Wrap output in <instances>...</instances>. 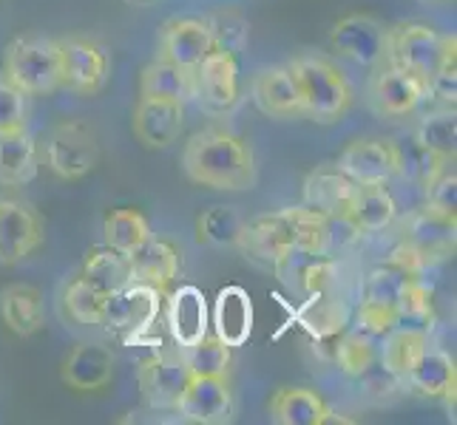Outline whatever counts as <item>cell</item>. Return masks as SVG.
<instances>
[{
  "instance_id": "6da1fadb",
  "label": "cell",
  "mask_w": 457,
  "mask_h": 425,
  "mask_svg": "<svg viewBox=\"0 0 457 425\" xmlns=\"http://www.w3.org/2000/svg\"><path fill=\"white\" fill-rule=\"evenodd\" d=\"M187 179L211 191H250L259 179L250 142L225 128L196 131L182 151Z\"/></svg>"
},
{
  "instance_id": "7a4b0ae2",
  "label": "cell",
  "mask_w": 457,
  "mask_h": 425,
  "mask_svg": "<svg viewBox=\"0 0 457 425\" xmlns=\"http://www.w3.org/2000/svg\"><path fill=\"white\" fill-rule=\"evenodd\" d=\"M298 94H302L304 117L319 125L338 122L353 105V86L333 60L321 54H298L287 62Z\"/></svg>"
},
{
  "instance_id": "3957f363",
  "label": "cell",
  "mask_w": 457,
  "mask_h": 425,
  "mask_svg": "<svg viewBox=\"0 0 457 425\" xmlns=\"http://www.w3.org/2000/svg\"><path fill=\"white\" fill-rule=\"evenodd\" d=\"M6 80L26 97H43L60 88V45L52 37H18L4 52Z\"/></svg>"
},
{
  "instance_id": "277c9868",
  "label": "cell",
  "mask_w": 457,
  "mask_h": 425,
  "mask_svg": "<svg viewBox=\"0 0 457 425\" xmlns=\"http://www.w3.org/2000/svg\"><path fill=\"white\" fill-rule=\"evenodd\" d=\"M43 162L54 176L66 182L83 179L100 162L97 136L80 119H62L43 142Z\"/></svg>"
},
{
  "instance_id": "5b68a950",
  "label": "cell",
  "mask_w": 457,
  "mask_h": 425,
  "mask_svg": "<svg viewBox=\"0 0 457 425\" xmlns=\"http://www.w3.org/2000/svg\"><path fill=\"white\" fill-rule=\"evenodd\" d=\"M449 37L452 35H437L427 23H398L386 29V62L429 86L444 62Z\"/></svg>"
},
{
  "instance_id": "8992f818",
  "label": "cell",
  "mask_w": 457,
  "mask_h": 425,
  "mask_svg": "<svg viewBox=\"0 0 457 425\" xmlns=\"http://www.w3.org/2000/svg\"><path fill=\"white\" fill-rule=\"evenodd\" d=\"M60 45V88L83 94V97H94L100 94L108 83V62L105 49L91 37H62L57 40Z\"/></svg>"
},
{
  "instance_id": "52a82bcc",
  "label": "cell",
  "mask_w": 457,
  "mask_h": 425,
  "mask_svg": "<svg viewBox=\"0 0 457 425\" xmlns=\"http://www.w3.org/2000/svg\"><path fill=\"white\" fill-rule=\"evenodd\" d=\"M336 168L358 187L389 184L401 176V148L389 139H355L341 151Z\"/></svg>"
},
{
  "instance_id": "ba28073f",
  "label": "cell",
  "mask_w": 457,
  "mask_h": 425,
  "mask_svg": "<svg viewBox=\"0 0 457 425\" xmlns=\"http://www.w3.org/2000/svg\"><path fill=\"white\" fill-rule=\"evenodd\" d=\"M329 45L355 66H381L386 60V26L372 14H346L329 31Z\"/></svg>"
},
{
  "instance_id": "9c48e42d",
  "label": "cell",
  "mask_w": 457,
  "mask_h": 425,
  "mask_svg": "<svg viewBox=\"0 0 457 425\" xmlns=\"http://www.w3.org/2000/svg\"><path fill=\"white\" fill-rule=\"evenodd\" d=\"M43 241V222L31 204L0 196V264L14 266Z\"/></svg>"
},
{
  "instance_id": "30bf717a",
  "label": "cell",
  "mask_w": 457,
  "mask_h": 425,
  "mask_svg": "<svg viewBox=\"0 0 457 425\" xmlns=\"http://www.w3.org/2000/svg\"><path fill=\"white\" fill-rule=\"evenodd\" d=\"M213 52V31L208 20L199 18H173L162 23L156 40V57L173 66L196 71L199 62Z\"/></svg>"
},
{
  "instance_id": "8fae6325",
  "label": "cell",
  "mask_w": 457,
  "mask_h": 425,
  "mask_svg": "<svg viewBox=\"0 0 457 425\" xmlns=\"http://www.w3.org/2000/svg\"><path fill=\"white\" fill-rule=\"evenodd\" d=\"M370 100L378 114L401 119V117L415 114L418 108L429 100V86L418 80L415 74H409L389 62L386 69H381L372 77Z\"/></svg>"
},
{
  "instance_id": "7c38bea8",
  "label": "cell",
  "mask_w": 457,
  "mask_h": 425,
  "mask_svg": "<svg viewBox=\"0 0 457 425\" xmlns=\"http://www.w3.org/2000/svg\"><path fill=\"white\" fill-rule=\"evenodd\" d=\"M233 391L225 377H208V374H194L187 383L185 395L177 405V412L187 422L199 425H222L233 420Z\"/></svg>"
},
{
  "instance_id": "4fadbf2b",
  "label": "cell",
  "mask_w": 457,
  "mask_h": 425,
  "mask_svg": "<svg viewBox=\"0 0 457 425\" xmlns=\"http://www.w3.org/2000/svg\"><path fill=\"white\" fill-rule=\"evenodd\" d=\"M131 128L145 148H170L185 128V102L139 97Z\"/></svg>"
},
{
  "instance_id": "5bb4252c",
  "label": "cell",
  "mask_w": 457,
  "mask_h": 425,
  "mask_svg": "<svg viewBox=\"0 0 457 425\" xmlns=\"http://www.w3.org/2000/svg\"><path fill=\"white\" fill-rule=\"evenodd\" d=\"M191 369L185 366L182 357H168V355H156L145 360L139 366V391L151 408H177L187 383H191Z\"/></svg>"
},
{
  "instance_id": "9a60e30c",
  "label": "cell",
  "mask_w": 457,
  "mask_h": 425,
  "mask_svg": "<svg viewBox=\"0 0 457 425\" xmlns=\"http://www.w3.org/2000/svg\"><path fill=\"white\" fill-rule=\"evenodd\" d=\"M196 97L213 108V111H230V108L239 102V66H236V57L213 49L208 57H204L196 71Z\"/></svg>"
},
{
  "instance_id": "2e32d148",
  "label": "cell",
  "mask_w": 457,
  "mask_h": 425,
  "mask_svg": "<svg viewBox=\"0 0 457 425\" xmlns=\"http://www.w3.org/2000/svg\"><path fill=\"white\" fill-rule=\"evenodd\" d=\"M276 275L287 283V287L304 292L307 298L333 292L338 278V264L329 256L304 253V249H287L276 264Z\"/></svg>"
},
{
  "instance_id": "e0dca14e",
  "label": "cell",
  "mask_w": 457,
  "mask_h": 425,
  "mask_svg": "<svg viewBox=\"0 0 457 425\" xmlns=\"http://www.w3.org/2000/svg\"><path fill=\"white\" fill-rule=\"evenodd\" d=\"M358 184L346 179L336 165L315 168L304 182V204L327 218H350Z\"/></svg>"
},
{
  "instance_id": "ac0fdd59",
  "label": "cell",
  "mask_w": 457,
  "mask_h": 425,
  "mask_svg": "<svg viewBox=\"0 0 457 425\" xmlns=\"http://www.w3.org/2000/svg\"><path fill=\"white\" fill-rule=\"evenodd\" d=\"M211 326V312H208V298L199 287H185L173 290L168 295V332L177 340L179 349H187L196 340L208 335Z\"/></svg>"
},
{
  "instance_id": "d6986e66",
  "label": "cell",
  "mask_w": 457,
  "mask_h": 425,
  "mask_svg": "<svg viewBox=\"0 0 457 425\" xmlns=\"http://www.w3.org/2000/svg\"><path fill=\"white\" fill-rule=\"evenodd\" d=\"M253 102L264 117H273V119L304 117L302 94H298L290 66H270L259 71L253 80Z\"/></svg>"
},
{
  "instance_id": "ffe728a7",
  "label": "cell",
  "mask_w": 457,
  "mask_h": 425,
  "mask_svg": "<svg viewBox=\"0 0 457 425\" xmlns=\"http://www.w3.org/2000/svg\"><path fill=\"white\" fill-rule=\"evenodd\" d=\"M117 357L103 343H80L62 364V383L74 391H100L114 380Z\"/></svg>"
},
{
  "instance_id": "44dd1931",
  "label": "cell",
  "mask_w": 457,
  "mask_h": 425,
  "mask_svg": "<svg viewBox=\"0 0 457 425\" xmlns=\"http://www.w3.org/2000/svg\"><path fill=\"white\" fill-rule=\"evenodd\" d=\"M233 247H239L245 256L256 258V261L276 264L287 249H293V235L287 227V218L278 210L273 216H259L253 222H245Z\"/></svg>"
},
{
  "instance_id": "7402d4cb",
  "label": "cell",
  "mask_w": 457,
  "mask_h": 425,
  "mask_svg": "<svg viewBox=\"0 0 457 425\" xmlns=\"http://www.w3.org/2000/svg\"><path fill=\"white\" fill-rule=\"evenodd\" d=\"M129 264H131V281L148 283V287L165 292L179 275V249L170 241L154 239L151 235L148 241L131 249Z\"/></svg>"
},
{
  "instance_id": "603a6c76",
  "label": "cell",
  "mask_w": 457,
  "mask_h": 425,
  "mask_svg": "<svg viewBox=\"0 0 457 425\" xmlns=\"http://www.w3.org/2000/svg\"><path fill=\"white\" fill-rule=\"evenodd\" d=\"M40 148L26 128L0 134V184L23 187L37 179Z\"/></svg>"
},
{
  "instance_id": "cb8c5ba5",
  "label": "cell",
  "mask_w": 457,
  "mask_h": 425,
  "mask_svg": "<svg viewBox=\"0 0 457 425\" xmlns=\"http://www.w3.org/2000/svg\"><path fill=\"white\" fill-rule=\"evenodd\" d=\"M454 383H457V369L454 360L444 349H432L427 346V352L420 355V360L403 377V386H409L420 397H432L440 400L446 397L454 403Z\"/></svg>"
},
{
  "instance_id": "d4e9b609",
  "label": "cell",
  "mask_w": 457,
  "mask_h": 425,
  "mask_svg": "<svg viewBox=\"0 0 457 425\" xmlns=\"http://www.w3.org/2000/svg\"><path fill=\"white\" fill-rule=\"evenodd\" d=\"M427 346H429V329L398 323L378 340V360H381L384 369H389L392 374L403 380L420 360V355L427 352Z\"/></svg>"
},
{
  "instance_id": "484cf974",
  "label": "cell",
  "mask_w": 457,
  "mask_h": 425,
  "mask_svg": "<svg viewBox=\"0 0 457 425\" xmlns=\"http://www.w3.org/2000/svg\"><path fill=\"white\" fill-rule=\"evenodd\" d=\"M213 329L216 338L230 349L250 338V332H253V304H250V295L242 287H225L216 295Z\"/></svg>"
},
{
  "instance_id": "4316f807",
  "label": "cell",
  "mask_w": 457,
  "mask_h": 425,
  "mask_svg": "<svg viewBox=\"0 0 457 425\" xmlns=\"http://www.w3.org/2000/svg\"><path fill=\"white\" fill-rule=\"evenodd\" d=\"M0 318L14 335H35L46 318L43 292L31 283H12V287L0 290Z\"/></svg>"
},
{
  "instance_id": "83f0119b",
  "label": "cell",
  "mask_w": 457,
  "mask_h": 425,
  "mask_svg": "<svg viewBox=\"0 0 457 425\" xmlns=\"http://www.w3.org/2000/svg\"><path fill=\"white\" fill-rule=\"evenodd\" d=\"M139 97L185 102L196 97V77L194 71L179 69V66H173V62L156 57L143 69V77H139Z\"/></svg>"
},
{
  "instance_id": "f1b7e54d",
  "label": "cell",
  "mask_w": 457,
  "mask_h": 425,
  "mask_svg": "<svg viewBox=\"0 0 457 425\" xmlns=\"http://www.w3.org/2000/svg\"><path fill=\"white\" fill-rule=\"evenodd\" d=\"M329 405L319 391L295 386V388H278L270 400V417L278 425H324Z\"/></svg>"
},
{
  "instance_id": "f546056e",
  "label": "cell",
  "mask_w": 457,
  "mask_h": 425,
  "mask_svg": "<svg viewBox=\"0 0 457 425\" xmlns=\"http://www.w3.org/2000/svg\"><path fill=\"white\" fill-rule=\"evenodd\" d=\"M398 218V201L389 193L386 184H367L358 187L355 204L350 210V222L364 233H384Z\"/></svg>"
},
{
  "instance_id": "4dcf8cb0",
  "label": "cell",
  "mask_w": 457,
  "mask_h": 425,
  "mask_svg": "<svg viewBox=\"0 0 457 425\" xmlns=\"http://www.w3.org/2000/svg\"><path fill=\"white\" fill-rule=\"evenodd\" d=\"M83 278L91 283V287H97L103 295L129 287L131 283L129 256L120 253V249H114V247H108V244L94 247L83 258Z\"/></svg>"
},
{
  "instance_id": "1f68e13d",
  "label": "cell",
  "mask_w": 457,
  "mask_h": 425,
  "mask_svg": "<svg viewBox=\"0 0 457 425\" xmlns=\"http://www.w3.org/2000/svg\"><path fill=\"white\" fill-rule=\"evenodd\" d=\"M409 244H415L429 261L446 258L454 249V218L435 216L429 210H420L412 225H409Z\"/></svg>"
},
{
  "instance_id": "d6a6232c",
  "label": "cell",
  "mask_w": 457,
  "mask_h": 425,
  "mask_svg": "<svg viewBox=\"0 0 457 425\" xmlns=\"http://www.w3.org/2000/svg\"><path fill=\"white\" fill-rule=\"evenodd\" d=\"M281 216L287 218L295 249H304V253H315V256H329V218L327 216L315 213L307 204L285 208Z\"/></svg>"
},
{
  "instance_id": "836d02e7",
  "label": "cell",
  "mask_w": 457,
  "mask_h": 425,
  "mask_svg": "<svg viewBox=\"0 0 457 425\" xmlns=\"http://www.w3.org/2000/svg\"><path fill=\"white\" fill-rule=\"evenodd\" d=\"M415 145L429 151L435 156L454 162V148H457V117L454 108H444V111L427 114L415 128Z\"/></svg>"
},
{
  "instance_id": "e575fe53",
  "label": "cell",
  "mask_w": 457,
  "mask_h": 425,
  "mask_svg": "<svg viewBox=\"0 0 457 425\" xmlns=\"http://www.w3.org/2000/svg\"><path fill=\"white\" fill-rule=\"evenodd\" d=\"M103 235H105V244L120 249V253L129 256L131 249H137L143 241L151 239V225L148 218L139 213V210H131V208H122V210H114L108 213L105 225H103Z\"/></svg>"
},
{
  "instance_id": "d590c367",
  "label": "cell",
  "mask_w": 457,
  "mask_h": 425,
  "mask_svg": "<svg viewBox=\"0 0 457 425\" xmlns=\"http://www.w3.org/2000/svg\"><path fill=\"white\" fill-rule=\"evenodd\" d=\"M302 323L315 338H336L338 332H344L346 323H350V312H346L341 301L329 298V292L312 295L307 306L302 309Z\"/></svg>"
},
{
  "instance_id": "8d00e7d4",
  "label": "cell",
  "mask_w": 457,
  "mask_h": 425,
  "mask_svg": "<svg viewBox=\"0 0 457 425\" xmlns=\"http://www.w3.org/2000/svg\"><path fill=\"white\" fill-rule=\"evenodd\" d=\"M129 295H131V318L129 326H125V338L131 343L134 340H143L148 338V332L154 329L156 318H160V309H162V292L148 287V283H129Z\"/></svg>"
},
{
  "instance_id": "74e56055",
  "label": "cell",
  "mask_w": 457,
  "mask_h": 425,
  "mask_svg": "<svg viewBox=\"0 0 457 425\" xmlns=\"http://www.w3.org/2000/svg\"><path fill=\"white\" fill-rule=\"evenodd\" d=\"M103 301L105 295L97 287H91L83 275L74 278L66 287V292H62L66 315L80 326H103Z\"/></svg>"
},
{
  "instance_id": "f35d334b",
  "label": "cell",
  "mask_w": 457,
  "mask_h": 425,
  "mask_svg": "<svg viewBox=\"0 0 457 425\" xmlns=\"http://www.w3.org/2000/svg\"><path fill=\"white\" fill-rule=\"evenodd\" d=\"M245 225V218L239 216L236 208H228V204H216V208L204 210L196 222L199 230V241L213 244V247H233L236 239H239V230Z\"/></svg>"
},
{
  "instance_id": "ab89813d",
  "label": "cell",
  "mask_w": 457,
  "mask_h": 425,
  "mask_svg": "<svg viewBox=\"0 0 457 425\" xmlns=\"http://www.w3.org/2000/svg\"><path fill=\"white\" fill-rule=\"evenodd\" d=\"M185 366L191 374H208V377H228L230 366V346H225L216 335H204L194 346L182 349Z\"/></svg>"
},
{
  "instance_id": "60d3db41",
  "label": "cell",
  "mask_w": 457,
  "mask_h": 425,
  "mask_svg": "<svg viewBox=\"0 0 457 425\" xmlns=\"http://www.w3.org/2000/svg\"><path fill=\"white\" fill-rule=\"evenodd\" d=\"M398 315L401 323H412L429 329L435 321V292L427 278H409L398 298Z\"/></svg>"
},
{
  "instance_id": "b9f144b4",
  "label": "cell",
  "mask_w": 457,
  "mask_h": 425,
  "mask_svg": "<svg viewBox=\"0 0 457 425\" xmlns=\"http://www.w3.org/2000/svg\"><path fill=\"white\" fill-rule=\"evenodd\" d=\"M378 360V340L358 332H344L338 346H336V364L346 377H358L361 372H367Z\"/></svg>"
},
{
  "instance_id": "7bdbcfd3",
  "label": "cell",
  "mask_w": 457,
  "mask_h": 425,
  "mask_svg": "<svg viewBox=\"0 0 457 425\" xmlns=\"http://www.w3.org/2000/svg\"><path fill=\"white\" fill-rule=\"evenodd\" d=\"M211 31H213V49H222L228 54H239L247 45V35H250V23L242 18L239 12H216L208 20Z\"/></svg>"
},
{
  "instance_id": "ee69618b",
  "label": "cell",
  "mask_w": 457,
  "mask_h": 425,
  "mask_svg": "<svg viewBox=\"0 0 457 425\" xmlns=\"http://www.w3.org/2000/svg\"><path fill=\"white\" fill-rule=\"evenodd\" d=\"M398 323H401V315H398V306H392V304H378L364 298L355 312V329L375 340H381L389 329H395Z\"/></svg>"
},
{
  "instance_id": "f6af8a7d",
  "label": "cell",
  "mask_w": 457,
  "mask_h": 425,
  "mask_svg": "<svg viewBox=\"0 0 457 425\" xmlns=\"http://www.w3.org/2000/svg\"><path fill=\"white\" fill-rule=\"evenodd\" d=\"M409 278L395 270V266H378V270L370 273L367 283H364V298L367 301H378V304H392V306H398V298H401V290H403V283Z\"/></svg>"
},
{
  "instance_id": "bcb514c9",
  "label": "cell",
  "mask_w": 457,
  "mask_h": 425,
  "mask_svg": "<svg viewBox=\"0 0 457 425\" xmlns=\"http://www.w3.org/2000/svg\"><path fill=\"white\" fill-rule=\"evenodd\" d=\"M427 210L444 218H454L457 210V176L454 168L440 170L437 176L427 184Z\"/></svg>"
},
{
  "instance_id": "7dc6e473",
  "label": "cell",
  "mask_w": 457,
  "mask_h": 425,
  "mask_svg": "<svg viewBox=\"0 0 457 425\" xmlns=\"http://www.w3.org/2000/svg\"><path fill=\"white\" fill-rule=\"evenodd\" d=\"M26 94L14 88L6 80V74L0 71V134L26 128Z\"/></svg>"
},
{
  "instance_id": "c3c4849f",
  "label": "cell",
  "mask_w": 457,
  "mask_h": 425,
  "mask_svg": "<svg viewBox=\"0 0 457 425\" xmlns=\"http://www.w3.org/2000/svg\"><path fill=\"white\" fill-rule=\"evenodd\" d=\"M355 380L361 383V391L370 397V400H375V403H386V400H392L398 395V388L403 386V380L401 377H395L389 369H384L381 366V360H375V364L367 369V372H361Z\"/></svg>"
},
{
  "instance_id": "681fc988",
  "label": "cell",
  "mask_w": 457,
  "mask_h": 425,
  "mask_svg": "<svg viewBox=\"0 0 457 425\" xmlns=\"http://www.w3.org/2000/svg\"><path fill=\"white\" fill-rule=\"evenodd\" d=\"M386 264H389V266H395V270H401L406 278H427L429 266H432V261H429L427 256H423L415 244H409L406 239H403L395 249H392L389 258H386Z\"/></svg>"
},
{
  "instance_id": "f907efd6",
  "label": "cell",
  "mask_w": 457,
  "mask_h": 425,
  "mask_svg": "<svg viewBox=\"0 0 457 425\" xmlns=\"http://www.w3.org/2000/svg\"><path fill=\"white\" fill-rule=\"evenodd\" d=\"M131 318V295L129 287H122L117 292H108L103 301V326L114 329V332H125Z\"/></svg>"
},
{
  "instance_id": "816d5d0a",
  "label": "cell",
  "mask_w": 457,
  "mask_h": 425,
  "mask_svg": "<svg viewBox=\"0 0 457 425\" xmlns=\"http://www.w3.org/2000/svg\"><path fill=\"white\" fill-rule=\"evenodd\" d=\"M131 4H151V0H131Z\"/></svg>"
}]
</instances>
